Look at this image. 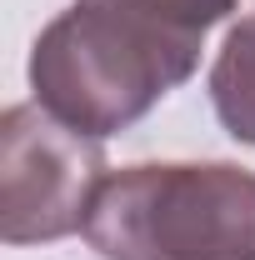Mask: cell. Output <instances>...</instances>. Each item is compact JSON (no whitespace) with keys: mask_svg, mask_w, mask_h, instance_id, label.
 Returning a JSON list of instances; mask_svg holds the SVG:
<instances>
[{"mask_svg":"<svg viewBox=\"0 0 255 260\" xmlns=\"http://www.w3.org/2000/svg\"><path fill=\"white\" fill-rule=\"evenodd\" d=\"M100 260H255V175L230 160L110 170L90 195Z\"/></svg>","mask_w":255,"mask_h":260,"instance_id":"obj_1","label":"cell"},{"mask_svg":"<svg viewBox=\"0 0 255 260\" xmlns=\"http://www.w3.org/2000/svg\"><path fill=\"white\" fill-rule=\"evenodd\" d=\"M200 55L170 45L150 25L130 20L105 0H75L60 10L30 50L35 105L60 125L105 140L130 130L160 95L185 85Z\"/></svg>","mask_w":255,"mask_h":260,"instance_id":"obj_2","label":"cell"},{"mask_svg":"<svg viewBox=\"0 0 255 260\" xmlns=\"http://www.w3.org/2000/svg\"><path fill=\"white\" fill-rule=\"evenodd\" d=\"M105 180L100 140L60 125L40 105L0 115V235L5 245H50L85 225Z\"/></svg>","mask_w":255,"mask_h":260,"instance_id":"obj_3","label":"cell"},{"mask_svg":"<svg viewBox=\"0 0 255 260\" xmlns=\"http://www.w3.org/2000/svg\"><path fill=\"white\" fill-rule=\"evenodd\" d=\"M210 100L220 125L240 145H255V15L225 30V45L210 65Z\"/></svg>","mask_w":255,"mask_h":260,"instance_id":"obj_4","label":"cell"},{"mask_svg":"<svg viewBox=\"0 0 255 260\" xmlns=\"http://www.w3.org/2000/svg\"><path fill=\"white\" fill-rule=\"evenodd\" d=\"M105 5H115V10L135 15L140 25H150L155 35H165L170 45H180V50H195V55H200L205 30L220 25L240 0H105Z\"/></svg>","mask_w":255,"mask_h":260,"instance_id":"obj_5","label":"cell"}]
</instances>
